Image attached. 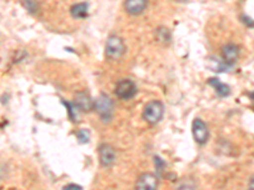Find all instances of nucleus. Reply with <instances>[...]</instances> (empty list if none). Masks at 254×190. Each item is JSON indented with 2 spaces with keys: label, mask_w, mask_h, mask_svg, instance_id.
Segmentation results:
<instances>
[{
  "label": "nucleus",
  "mask_w": 254,
  "mask_h": 190,
  "mask_svg": "<svg viewBox=\"0 0 254 190\" xmlns=\"http://www.w3.org/2000/svg\"><path fill=\"white\" fill-rule=\"evenodd\" d=\"M163 115H164V104L158 100H153L150 103H147L145 105L144 110H142L144 121L146 123L151 124V126H155V124H158L159 122L162 121Z\"/></svg>",
  "instance_id": "f257e3e1"
},
{
  "label": "nucleus",
  "mask_w": 254,
  "mask_h": 190,
  "mask_svg": "<svg viewBox=\"0 0 254 190\" xmlns=\"http://www.w3.org/2000/svg\"><path fill=\"white\" fill-rule=\"evenodd\" d=\"M63 190H83V188L78 184H67L63 188Z\"/></svg>",
  "instance_id": "dca6fc26"
},
{
  "label": "nucleus",
  "mask_w": 254,
  "mask_h": 190,
  "mask_svg": "<svg viewBox=\"0 0 254 190\" xmlns=\"http://www.w3.org/2000/svg\"><path fill=\"white\" fill-rule=\"evenodd\" d=\"M176 190H196V183L193 179H183L182 182L177 185Z\"/></svg>",
  "instance_id": "ddd939ff"
},
{
  "label": "nucleus",
  "mask_w": 254,
  "mask_h": 190,
  "mask_svg": "<svg viewBox=\"0 0 254 190\" xmlns=\"http://www.w3.org/2000/svg\"><path fill=\"white\" fill-rule=\"evenodd\" d=\"M74 107L78 109L83 110V112H90L94 109V101L92 100L89 95L84 92H79L75 94V99H74Z\"/></svg>",
  "instance_id": "1a4fd4ad"
},
{
  "label": "nucleus",
  "mask_w": 254,
  "mask_h": 190,
  "mask_svg": "<svg viewBox=\"0 0 254 190\" xmlns=\"http://www.w3.org/2000/svg\"><path fill=\"white\" fill-rule=\"evenodd\" d=\"M174 1H178V3H186L187 0H174Z\"/></svg>",
  "instance_id": "6ab92c4d"
},
{
  "label": "nucleus",
  "mask_w": 254,
  "mask_h": 190,
  "mask_svg": "<svg viewBox=\"0 0 254 190\" xmlns=\"http://www.w3.org/2000/svg\"><path fill=\"white\" fill-rule=\"evenodd\" d=\"M88 3H78L74 4L70 9V14L72 18H76V19H81V18H85L88 15Z\"/></svg>",
  "instance_id": "f8f14e48"
},
{
  "label": "nucleus",
  "mask_w": 254,
  "mask_h": 190,
  "mask_svg": "<svg viewBox=\"0 0 254 190\" xmlns=\"http://www.w3.org/2000/svg\"><path fill=\"white\" fill-rule=\"evenodd\" d=\"M146 6L147 0H125V10L130 15H140Z\"/></svg>",
  "instance_id": "9d476101"
},
{
  "label": "nucleus",
  "mask_w": 254,
  "mask_h": 190,
  "mask_svg": "<svg viewBox=\"0 0 254 190\" xmlns=\"http://www.w3.org/2000/svg\"><path fill=\"white\" fill-rule=\"evenodd\" d=\"M159 179L155 174L145 173L136 180V190H158Z\"/></svg>",
  "instance_id": "0eeeda50"
},
{
  "label": "nucleus",
  "mask_w": 254,
  "mask_h": 190,
  "mask_svg": "<svg viewBox=\"0 0 254 190\" xmlns=\"http://www.w3.org/2000/svg\"><path fill=\"white\" fill-rule=\"evenodd\" d=\"M156 38H158L160 42H163V44H167L168 41H169V38H171L169 31H167V29L164 28V33H162V28H159L158 31H156Z\"/></svg>",
  "instance_id": "4468645a"
},
{
  "label": "nucleus",
  "mask_w": 254,
  "mask_h": 190,
  "mask_svg": "<svg viewBox=\"0 0 254 190\" xmlns=\"http://www.w3.org/2000/svg\"><path fill=\"white\" fill-rule=\"evenodd\" d=\"M136 92H137V89H136L135 83L131 80H127V79L120 80L115 88V94L122 100H128V99L133 98Z\"/></svg>",
  "instance_id": "20e7f679"
},
{
  "label": "nucleus",
  "mask_w": 254,
  "mask_h": 190,
  "mask_svg": "<svg viewBox=\"0 0 254 190\" xmlns=\"http://www.w3.org/2000/svg\"><path fill=\"white\" fill-rule=\"evenodd\" d=\"M222 58L226 66H233L239 58V47L234 44H228L222 47Z\"/></svg>",
  "instance_id": "6e6552de"
},
{
  "label": "nucleus",
  "mask_w": 254,
  "mask_h": 190,
  "mask_svg": "<svg viewBox=\"0 0 254 190\" xmlns=\"http://www.w3.org/2000/svg\"><path fill=\"white\" fill-rule=\"evenodd\" d=\"M248 190H254V189H253V188H248Z\"/></svg>",
  "instance_id": "412c9836"
},
{
  "label": "nucleus",
  "mask_w": 254,
  "mask_h": 190,
  "mask_svg": "<svg viewBox=\"0 0 254 190\" xmlns=\"http://www.w3.org/2000/svg\"><path fill=\"white\" fill-rule=\"evenodd\" d=\"M242 20L246 23L247 27H252V28H254V20H252L251 18H248L247 15H242Z\"/></svg>",
  "instance_id": "f3484780"
},
{
  "label": "nucleus",
  "mask_w": 254,
  "mask_h": 190,
  "mask_svg": "<svg viewBox=\"0 0 254 190\" xmlns=\"http://www.w3.org/2000/svg\"><path fill=\"white\" fill-rule=\"evenodd\" d=\"M94 109L98 112L99 117H101L104 122H108L112 118L113 110H115V103H113V100L110 96L101 94L99 95V98L95 100Z\"/></svg>",
  "instance_id": "7ed1b4c3"
},
{
  "label": "nucleus",
  "mask_w": 254,
  "mask_h": 190,
  "mask_svg": "<svg viewBox=\"0 0 254 190\" xmlns=\"http://www.w3.org/2000/svg\"><path fill=\"white\" fill-rule=\"evenodd\" d=\"M249 188H253L254 189V175H252L251 180H249Z\"/></svg>",
  "instance_id": "a211bd4d"
},
{
  "label": "nucleus",
  "mask_w": 254,
  "mask_h": 190,
  "mask_svg": "<svg viewBox=\"0 0 254 190\" xmlns=\"http://www.w3.org/2000/svg\"><path fill=\"white\" fill-rule=\"evenodd\" d=\"M125 51H126V46H125L124 40L120 36L112 35L108 37L107 42H106V56H107V58L112 61L120 60L125 55Z\"/></svg>",
  "instance_id": "f03ea898"
},
{
  "label": "nucleus",
  "mask_w": 254,
  "mask_h": 190,
  "mask_svg": "<svg viewBox=\"0 0 254 190\" xmlns=\"http://www.w3.org/2000/svg\"><path fill=\"white\" fill-rule=\"evenodd\" d=\"M208 84L214 88L216 94L219 95V96H221V98H226V96L230 95V88H229V85H226V84H224L222 81H220L219 79L211 78L210 80H208Z\"/></svg>",
  "instance_id": "9b49d317"
},
{
  "label": "nucleus",
  "mask_w": 254,
  "mask_h": 190,
  "mask_svg": "<svg viewBox=\"0 0 254 190\" xmlns=\"http://www.w3.org/2000/svg\"><path fill=\"white\" fill-rule=\"evenodd\" d=\"M192 135H193L194 141L199 146H203V144L207 143L208 139H210V132H208L207 126H206V123L202 119H194L193 123H192Z\"/></svg>",
  "instance_id": "39448f33"
},
{
  "label": "nucleus",
  "mask_w": 254,
  "mask_h": 190,
  "mask_svg": "<svg viewBox=\"0 0 254 190\" xmlns=\"http://www.w3.org/2000/svg\"><path fill=\"white\" fill-rule=\"evenodd\" d=\"M76 139L80 143H87L89 142V132L87 130H80L76 133Z\"/></svg>",
  "instance_id": "2eb2a0df"
},
{
  "label": "nucleus",
  "mask_w": 254,
  "mask_h": 190,
  "mask_svg": "<svg viewBox=\"0 0 254 190\" xmlns=\"http://www.w3.org/2000/svg\"><path fill=\"white\" fill-rule=\"evenodd\" d=\"M249 96H251V98L254 100V93H251V94H249Z\"/></svg>",
  "instance_id": "aec40b11"
},
{
  "label": "nucleus",
  "mask_w": 254,
  "mask_h": 190,
  "mask_svg": "<svg viewBox=\"0 0 254 190\" xmlns=\"http://www.w3.org/2000/svg\"><path fill=\"white\" fill-rule=\"evenodd\" d=\"M98 155L101 166L103 167H111L116 162V158H117V153H116L115 148L107 143H103L99 146Z\"/></svg>",
  "instance_id": "423d86ee"
}]
</instances>
